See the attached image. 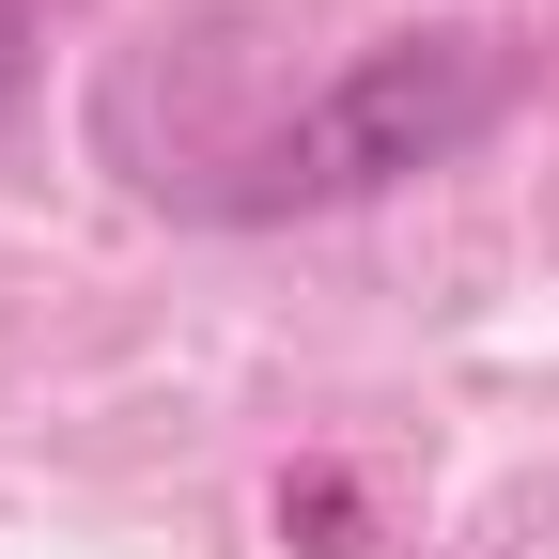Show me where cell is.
<instances>
[{"mask_svg": "<svg viewBox=\"0 0 559 559\" xmlns=\"http://www.w3.org/2000/svg\"><path fill=\"white\" fill-rule=\"evenodd\" d=\"M32 47H47V16H32V0H0V94L32 79Z\"/></svg>", "mask_w": 559, "mask_h": 559, "instance_id": "7a4b0ae2", "label": "cell"}, {"mask_svg": "<svg viewBox=\"0 0 559 559\" xmlns=\"http://www.w3.org/2000/svg\"><path fill=\"white\" fill-rule=\"evenodd\" d=\"M528 94L513 32H389L358 47L326 94H296L280 124H249L218 171H202V218H326V202H373L404 171H451L481 124Z\"/></svg>", "mask_w": 559, "mask_h": 559, "instance_id": "6da1fadb", "label": "cell"}]
</instances>
